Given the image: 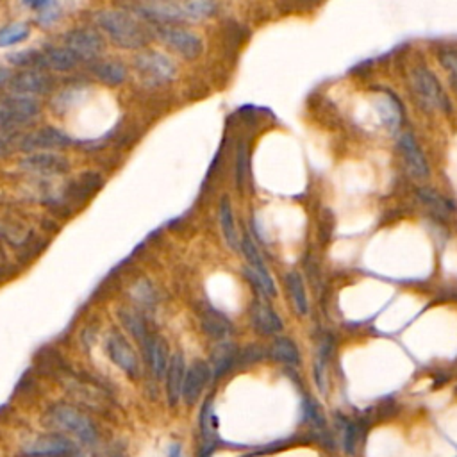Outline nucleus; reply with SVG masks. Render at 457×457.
<instances>
[{
    "label": "nucleus",
    "instance_id": "f257e3e1",
    "mask_svg": "<svg viewBox=\"0 0 457 457\" xmlns=\"http://www.w3.org/2000/svg\"><path fill=\"white\" fill-rule=\"evenodd\" d=\"M93 22L102 36L123 50H143L154 34L147 22L123 9H100L95 13Z\"/></svg>",
    "mask_w": 457,
    "mask_h": 457
},
{
    "label": "nucleus",
    "instance_id": "f03ea898",
    "mask_svg": "<svg viewBox=\"0 0 457 457\" xmlns=\"http://www.w3.org/2000/svg\"><path fill=\"white\" fill-rule=\"evenodd\" d=\"M43 425L52 433H59L70 440H77L84 445H93L98 440L97 425L91 417L77 405L66 402L50 405L43 414Z\"/></svg>",
    "mask_w": 457,
    "mask_h": 457
},
{
    "label": "nucleus",
    "instance_id": "7ed1b4c3",
    "mask_svg": "<svg viewBox=\"0 0 457 457\" xmlns=\"http://www.w3.org/2000/svg\"><path fill=\"white\" fill-rule=\"evenodd\" d=\"M409 86H411L414 98L425 110L433 111V113H450L452 111V102H450L445 88L436 77V73L425 65H417L409 72Z\"/></svg>",
    "mask_w": 457,
    "mask_h": 457
},
{
    "label": "nucleus",
    "instance_id": "20e7f679",
    "mask_svg": "<svg viewBox=\"0 0 457 457\" xmlns=\"http://www.w3.org/2000/svg\"><path fill=\"white\" fill-rule=\"evenodd\" d=\"M41 104L36 97L9 93L0 97V129L22 133L38 118Z\"/></svg>",
    "mask_w": 457,
    "mask_h": 457
},
{
    "label": "nucleus",
    "instance_id": "39448f33",
    "mask_svg": "<svg viewBox=\"0 0 457 457\" xmlns=\"http://www.w3.org/2000/svg\"><path fill=\"white\" fill-rule=\"evenodd\" d=\"M134 70L147 86L168 84L177 77L175 61L159 50L143 49L134 57Z\"/></svg>",
    "mask_w": 457,
    "mask_h": 457
},
{
    "label": "nucleus",
    "instance_id": "423d86ee",
    "mask_svg": "<svg viewBox=\"0 0 457 457\" xmlns=\"http://www.w3.org/2000/svg\"><path fill=\"white\" fill-rule=\"evenodd\" d=\"M154 36L182 59L195 61L204 54V40L200 34L184 25H156Z\"/></svg>",
    "mask_w": 457,
    "mask_h": 457
},
{
    "label": "nucleus",
    "instance_id": "0eeeda50",
    "mask_svg": "<svg viewBox=\"0 0 457 457\" xmlns=\"http://www.w3.org/2000/svg\"><path fill=\"white\" fill-rule=\"evenodd\" d=\"M105 354L111 363L117 364L121 372L129 377H138L142 372V361H140L136 348L129 341V338L118 329L107 332L105 336Z\"/></svg>",
    "mask_w": 457,
    "mask_h": 457
},
{
    "label": "nucleus",
    "instance_id": "6e6552de",
    "mask_svg": "<svg viewBox=\"0 0 457 457\" xmlns=\"http://www.w3.org/2000/svg\"><path fill=\"white\" fill-rule=\"evenodd\" d=\"M63 45L72 50L82 63L100 59L105 50V40L100 31L91 27H75L63 36Z\"/></svg>",
    "mask_w": 457,
    "mask_h": 457
},
{
    "label": "nucleus",
    "instance_id": "1a4fd4ad",
    "mask_svg": "<svg viewBox=\"0 0 457 457\" xmlns=\"http://www.w3.org/2000/svg\"><path fill=\"white\" fill-rule=\"evenodd\" d=\"M75 140L63 133L56 127H40L36 130L22 134L18 150L24 154H34V152H57L66 147H72Z\"/></svg>",
    "mask_w": 457,
    "mask_h": 457
},
{
    "label": "nucleus",
    "instance_id": "9d476101",
    "mask_svg": "<svg viewBox=\"0 0 457 457\" xmlns=\"http://www.w3.org/2000/svg\"><path fill=\"white\" fill-rule=\"evenodd\" d=\"M8 88L11 93L29 95V97L38 98L41 95L52 93L54 88H56V81L47 70L25 68L17 75H13Z\"/></svg>",
    "mask_w": 457,
    "mask_h": 457
},
{
    "label": "nucleus",
    "instance_id": "9b49d317",
    "mask_svg": "<svg viewBox=\"0 0 457 457\" xmlns=\"http://www.w3.org/2000/svg\"><path fill=\"white\" fill-rule=\"evenodd\" d=\"M75 452V441L59 433H47L27 441L24 454L29 457H66Z\"/></svg>",
    "mask_w": 457,
    "mask_h": 457
},
{
    "label": "nucleus",
    "instance_id": "f8f14e48",
    "mask_svg": "<svg viewBox=\"0 0 457 457\" xmlns=\"http://www.w3.org/2000/svg\"><path fill=\"white\" fill-rule=\"evenodd\" d=\"M20 166L29 174L52 177V175L68 174L70 161L59 152H34V154H25Z\"/></svg>",
    "mask_w": 457,
    "mask_h": 457
},
{
    "label": "nucleus",
    "instance_id": "ddd939ff",
    "mask_svg": "<svg viewBox=\"0 0 457 457\" xmlns=\"http://www.w3.org/2000/svg\"><path fill=\"white\" fill-rule=\"evenodd\" d=\"M398 149H400V156L404 159L405 170L411 177L424 181V179L430 177V166L427 158H425L424 150H421L420 143L411 133H402L398 136Z\"/></svg>",
    "mask_w": 457,
    "mask_h": 457
},
{
    "label": "nucleus",
    "instance_id": "4468645a",
    "mask_svg": "<svg viewBox=\"0 0 457 457\" xmlns=\"http://www.w3.org/2000/svg\"><path fill=\"white\" fill-rule=\"evenodd\" d=\"M211 379H213V372H211L209 363L202 359H195L186 368L181 400L186 405L197 404L199 398L202 397V393L209 386Z\"/></svg>",
    "mask_w": 457,
    "mask_h": 457
},
{
    "label": "nucleus",
    "instance_id": "2eb2a0df",
    "mask_svg": "<svg viewBox=\"0 0 457 457\" xmlns=\"http://www.w3.org/2000/svg\"><path fill=\"white\" fill-rule=\"evenodd\" d=\"M250 322L252 327L261 336H279L284 329V322L279 313L271 308L268 299H257L250 306Z\"/></svg>",
    "mask_w": 457,
    "mask_h": 457
},
{
    "label": "nucleus",
    "instance_id": "dca6fc26",
    "mask_svg": "<svg viewBox=\"0 0 457 457\" xmlns=\"http://www.w3.org/2000/svg\"><path fill=\"white\" fill-rule=\"evenodd\" d=\"M373 107H375L380 126L384 127L389 134L400 133L402 126H404L405 113L404 107H402V102L395 95L389 93V91L377 93L375 100H373Z\"/></svg>",
    "mask_w": 457,
    "mask_h": 457
},
{
    "label": "nucleus",
    "instance_id": "f3484780",
    "mask_svg": "<svg viewBox=\"0 0 457 457\" xmlns=\"http://www.w3.org/2000/svg\"><path fill=\"white\" fill-rule=\"evenodd\" d=\"M142 352L150 373L158 380L165 379L166 368H168V363H170L172 357L170 348H168V343H166L165 338L152 332L145 340V343L142 345Z\"/></svg>",
    "mask_w": 457,
    "mask_h": 457
},
{
    "label": "nucleus",
    "instance_id": "a211bd4d",
    "mask_svg": "<svg viewBox=\"0 0 457 457\" xmlns=\"http://www.w3.org/2000/svg\"><path fill=\"white\" fill-rule=\"evenodd\" d=\"M82 61L79 59L65 45L61 47H49V49L40 50V59H38V68L47 70V72L68 73L73 72L81 65Z\"/></svg>",
    "mask_w": 457,
    "mask_h": 457
},
{
    "label": "nucleus",
    "instance_id": "6ab92c4d",
    "mask_svg": "<svg viewBox=\"0 0 457 457\" xmlns=\"http://www.w3.org/2000/svg\"><path fill=\"white\" fill-rule=\"evenodd\" d=\"M186 361L182 352L172 354L168 368H166L165 375V391H166V400L172 407L181 402L182 398V384H184V375H186Z\"/></svg>",
    "mask_w": 457,
    "mask_h": 457
},
{
    "label": "nucleus",
    "instance_id": "aec40b11",
    "mask_svg": "<svg viewBox=\"0 0 457 457\" xmlns=\"http://www.w3.org/2000/svg\"><path fill=\"white\" fill-rule=\"evenodd\" d=\"M218 225L220 231H222L223 241L232 252H238L239 254V243H241V234L238 231V225H236V216L234 209H232V204L229 197H223L218 204Z\"/></svg>",
    "mask_w": 457,
    "mask_h": 457
},
{
    "label": "nucleus",
    "instance_id": "412c9836",
    "mask_svg": "<svg viewBox=\"0 0 457 457\" xmlns=\"http://www.w3.org/2000/svg\"><path fill=\"white\" fill-rule=\"evenodd\" d=\"M91 73L102 84L117 88L127 81V66L117 59H97L91 63Z\"/></svg>",
    "mask_w": 457,
    "mask_h": 457
},
{
    "label": "nucleus",
    "instance_id": "4be33fe9",
    "mask_svg": "<svg viewBox=\"0 0 457 457\" xmlns=\"http://www.w3.org/2000/svg\"><path fill=\"white\" fill-rule=\"evenodd\" d=\"M220 11L218 0H181L182 24H199L211 20Z\"/></svg>",
    "mask_w": 457,
    "mask_h": 457
},
{
    "label": "nucleus",
    "instance_id": "5701e85b",
    "mask_svg": "<svg viewBox=\"0 0 457 457\" xmlns=\"http://www.w3.org/2000/svg\"><path fill=\"white\" fill-rule=\"evenodd\" d=\"M238 359H239V350L236 348V345L229 340L220 341V343L216 345L215 350H213V354H211V359H209V366H211V372H213V377L218 379V377H223L225 373L231 372V370L234 368V364Z\"/></svg>",
    "mask_w": 457,
    "mask_h": 457
},
{
    "label": "nucleus",
    "instance_id": "b1692460",
    "mask_svg": "<svg viewBox=\"0 0 457 457\" xmlns=\"http://www.w3.org/2000/svg\"><path fill=\"white\" fill-rule=\"evenodd\" d=\"M117 315L118 320H120L121 327L126 329V331L129 332V336L133 338L134 341H138V345L142 347L147 338L152 334L142 311H138L136 308H118Z\"/></svg>",
    "mask_w": 457,
    "mask_h": 457
},
{
    "label": "nucleus",
    "instance_id": "393cba45",
    "mask_svg": "<svg viewBox=\"0 0 457 457\" xmlns=\"http://www.w3.org/2000/svg\"><path fill=\"white\" fill-rule=\"evenodd\" d=\"M268 356L274 361L280 364H286V366H300L302 363V354L299 350V345L287 336H274V341H271L270 348H268Z\"/></svg>",
    "mask_w": 457,
    "mask_h": 457
},
{
    "label": "nucleus",
    "instance_id": "a878e982",
    "mask_svg": "<svg viewBox=\"0 0 457 457\" xmlns=\"http://www.w3.org/2000/svg\"><path fill=\"white\" fill-rule=\"evenodd\" d=\"M284 286H286L287 299L292 302V308L299 316H306L309 313V300H308V290L304 284L302 276L299 271H287L284 277Z\"/></svg>",
    "mask_w": 457,
    "mask_h": 457
},
{
    "label": "nucleus",
    "instance_id": "bb28decb",
    "mask_svg": "<svg viewBox=\"0 0 457 457\" xmlns=\"http://www.w3.org/2000/svg\"><path fill=\"white\" fill-rule=\"evenodd\" d=\"M200 320H202L204 332L209 338H213L216 343L229 340V336L232 334L231 320L227 318L223 313L216 311V309H206L202 316H200Z\"/></svg>",
    "mask_w": 457,
    "mask_h": 457
},
{
    "label": "nucleus",
    "instance_id": "cd10ccee",
    "mask_svg": "<svg viewBox=\"0 0 457 457\" xmlns=\"http://www.w3.org/2000/svg\"><path fill=\"white\" fill-rule=\"evenodd\" d=\"M417 195L418 199H420V202L424 204V206L429 207L430 211H434L436 215L445 216L449 215L450 209H452L449 200H447L440 191L430 190V188H420V190H417Z\"/></svg>",
    "mask_w": 457,
    "mask_h": 457
},
{
    "label": "nucleus",
    "instance_id": "c85d7f7f",
    "mask_svg": "<svg viewBox=\"0 0 457 457\" xmlns=\"http://www.w3.org/2000/svg\"><path fill=\"white\" fill-rule=\"evenodd\" d=\"M31 34V27L24 22H15V24L8 25L0 31V47L8 49V47H15V45L24 43Z\"/></svg>",
    "mask_w": 457,
    "mask_h": 457
},
{
    "label": "nucleus",
    "instance_id": "c756f323",
    "mask_svg": "<svg viewBox=\"0 0 457 457\" xmlns=\"http://www.w3.org/2000/svg\"><path fill=\"white\" fill-rule=\"evenodd\" d=\"M130 297H133L134 302L143 309L152 308V306H156V302H158V293H156L154 286L145 279L138 280V283L134 284L133 290H130Z\"/></svg>",
    "mask_w": 457,
    "mask_h": 457
},
{
    "label": "nucleus",
    "instance_id": "7c9ffc66",
    "mask_svg": "<svg viewBox=\"0 0 457 457\" xmlns=\"http://www.w3.org/2000/svg\"><path fill=\"white\" fill-rule=\"evenodd\" d=\"M22 2H24L25 8L40 13L41 24L49 25L56 18L57 0H22Z\"/></svg>",
    "mask_w": 457,
    "mask_h": 457
},
{
    "label": "nucleus",
    "instance_id": "2f4dec72",
    "mask_svg": "<svg viewBox=\"0 0 457 457\" xmlns=\"http://www.w3.org/2000/svg\"><path fill=\"white\" fill-rule=\"evenodd\" d=\"M437 61H440V65L443 66V70L449 73L454 88L457 89V49H454V47L440 49L437 50Z\"/></svg>",
    "mask_w": 457,
    "mask_h": 457
},
{
    "label": "nucleus",
    "instance_id": "473e14b6",
    "mask_svg": "<svg viewBox=\"0 0 457 457\" xmlns=\"http://www.w3.org/2000/svg\"><path fill=\"white\" fill-rule=\"evenodd\" d=\"M22 133H15V130L0 129V159L11 156L15 150H18V143H20Z\"/></svg>",
    "mask_w": 457,
    "mask_h": 457
},
{
    "label": "nucleus",
    "instance_id": "72a5a7b5",
    "mask_svg": "<svg viewBox=\"0 0 457 457\" xmlns=\"http://www.w3.org/2000/svg\"><path fill=\"white\" fill-rule=\"evenodd\" d=\"M304 409H306V417H308L309 421H313V424L318 425V427H324V411L320 409V405L316 404L313 398H306V400H304Z\"/></svg>",
    "mask_w": 457,
    "mask_h": 457
},
{
    "label": "nucleus",
    "instance_id": "f704fd0d",
    "mask_svg": "<svg viewBox=\"0 0 457 457\" xmlns=\"http://www.w3.org/2000/svg\"><path fill=\"white\" fill-rule=\"evenodd\" d=\"M247 152H245V147H241L238 152V186H243V181H245V170H247Z\"/></svg>",
    "mask_w": 457,
    "mask_h": 457
},
{
    "label": "nucleus",
    "instance_id": "c9c22d12",
    "mask_svg": "<svg viewBox=\"0 0 457 457\" xmlns=\"http://www.w3.org/2000/svg\"><path fill=\"white\" fill-rule=\"evenodd\" d=\"M11 79H13V75H11V72H9V68H2V66H0V89L6 88V86H9Z\"/></svg>",
    "mask_w": 457,
    "mask_h": 457
},
{
    "label": "nucleus",
    "instance_id": "e433bc0d",
    "mask_svg": "<svg viewBox=\"0 0 457 457\" xmlns=\"http://www.w3.org/2000/svg\"><path fill=\"white\" fill-rule=\"evenodd\" d=\"M168 454H170V457H181V447L172 445L170 449H168Z\"/></svg>",
    "mask_w": 457,
    "mask_h": 457
},
{
    "label": "nucleus",
    "instance_id": "4c0bfd02",
    "mask_svg": "<svg viewBox=\"0 0 457 457\" xmlns=\"http://www.w3.org/2000/svg\"><path fill=\"white\" fill-rule=\"evenodd\" d=\"M4 252H2V248H0V271H2V267H4Z\"/></svg>",
    "mask_w": 457,
    "mask_h": 457
}]
</instances>
